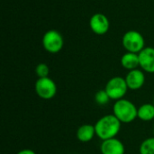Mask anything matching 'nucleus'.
<instances>
[{
    "label": "nucleus",
    "instance_id": "nucleus-1",
    "mask_svg": "<svg viewBox=\"0 0 154 154\" xmlns=\"http://www.w3.org/2000/svg\"><path fill=\"white\" fill-rule=\"evenodd\" d=\"M121 125L122 123L114 114L106 115L100 117L94 125L96 134L102 141L116 138L121 130Z\"/></svg>",
    "mask_w": 154,
    "mask_h": 154
},
{
    "label": "nucleus",
    "instance_id": "nucleus-2",
    "mask_svg": "<svg viewBox=\"0 0 154 154\" xmlns=\"http://www.w3.org/2000/svg\"><path fill=\"white\" fill-rule=\"evenodd\" d=\"M113 114L122 124H130L138 118V108L132 101L123 98L114 104Z\"/></svg>",
    "mask_w": 154,
    "mask_h": 154
},
{
    "label": "nucleus",
    "instance_id": "nucleus-3",
    "mask_svg": "<svg viewBox=\"0 0 154 154\" xmlns=\"http://www.w3.org/2000/svg\"><path fill=\"white\" fill-rule=\"evenodd\" d=\"M128 86L126 84L125 79L120 76L114 77L110 79L106 84L105 90L108 94L111 100H120L125 98L128 91Z\"/></svg>",
    "mask_w": 154,
    "mask_h": 154
},
{
    "label": "nucleus",
    "instance_id": "nucleus-4",
    "mask_svg": "<svg viewBox=\"0 0 154 154\" xmlns=\"http://www.w3.org/2000/svg\"><path fill=\"white\" fill-rule=\"evenodd\" d=\"M122 43L124 48L128 52L139 53L145 47V41L143 36L137 31H128L126 32L122 39Z\"/></svg>",
    "mask_w": 154,
    "mask_h": 154
},
{
    "label": "nucleus",
    "instance_id": "nucleus-5",
    "mask_svg": "<svg viewBox=\"0 0 154 154\" xmlns=\"http://www.w3.org/2000/svg\"><path fill=\"white\" fill-rule=\"evenodd\" d=\"M34 89L37 96L43 100L52 99L58 91L56 83L49 77L38 79L35 82Z\"/></svg>",
    "mask_w": 154,
    "mask_h": 154
},
{
    "label": "nucleus",
    "instance_id": "nucleus-6",
    "mask_svg": "<svg viewBox=\"0 0 154 154\" xmlns=\"http://www.w3.org/2000/svg\"><path fill=\"white\" fill-rule=\"evenodd\" d=\"M63 37L56 30H50L46 32L42 37V46L46 51L50 53H58L63 48Z\"/></svg>",
    "mask_w": 154,
    "mask_h": 154
},
{
    "label": "nucleus",
    "instance_id": "nucleus-7",
    "mask_svg": "<svg viewBox=\"0 0 154 154\" xmlns=\"http://www.w3.org/2000/svg\"><path fill=\"white\" fill-rule=\"evenodd\" d=\"M89 26L93 32L98 35H103L108 32L110 23L104 14L97 13L91 16L89 20Z\"/></svg>",
    "mask_w": 154,
    "mask_h": 154
},
{
    "label": "nucleus",
    "instance_id": "nucleus-8",
    "mask_svg": "<svg viewBox=\"0 0 154 154\" xmlns=\"http://www.w3.org/2000/svg\"><path fill=\"white\" fill-rule=\"evenodd\" d=\"M125 79L130 90H138L142 88L145 83V74L143 69H139L128 71Z\"/></svg>",
    "mask_w": 154,
    "mask_h": 154
},
{
    "label": "nucleus",
    "instance_id": "nucleus-9",
    "mask_svg": "<svg viewBox=\"0 0 154 154\" xmlns=\"http://www.w3.org/2000/svg\"><path fill=\"white\" fill-rule=\"evenodd\" d=\"M100 152L101 154H125V147L123 142L116 137L102 141Z\"/></svg>",
    "mask_w": 154,
    "mask_h": 154
},
{
    "label": "nucleus",
    "instance_id": "nucleus-10",
    "mask_svg": "<svg viewBox=\"0 0 154 154\" xmlns=\"http://www.w3.org/2000/svg\"><path fill=\"white\" fill-rule=\"evenodd\" d=\"M138 55L141 69L147 73H154V48L145 47Z\"/></svg>",
    "mask_w": 154,
    "mask_h": 154
},
{
    "label": "nucleus",
    "instance_id": "nucleus-11",
    "mask_svg": "<svg viewBox=\"0 0 154 154\" xmlns=\"http://www.w3.org/2000/svg\"><path fill=\"white\" fill-rule=\"evenodd\" d=\"M77 139L81 142V143H89L91 142L96 134V129L95 125H90V124H85L80 125L76 133Z\"/></svg>",
    "mask_w": 154,
    "mask_h": 154
},
{
    "label": "nucleus",
    "instance_id": "nucleus-12",
    "mask_svg": "<svg viewBox=\"0 0 154 154\" xmlns=\"http://www.w3.org/2000/svg\"><path fill=\"white\" fill-rule=\"evenodd\" d=\"M121 65L123 66V68L128 69L129 71L138 69V67H140L138 53L128 52V51L125 53L121 58Z\"/></svg>",
    "mask_w": 154,
    "mask_h": 154
},
{
    "label": "nucleus",
    "instance_id": "nucleus-13",
    "mask_svg": "<svg viewBox=\"0 0 154 154\" xmlns=\"http://www.w3.org/2000/svg\"><path fill=\"white\" fill-rule=\"evenodd\" d=\"M138 119L143 122H150L154 119V105L146 103L138 107Z\"/></svg>",
    "mask_w": 154,
    "mask_h": 154
},
{
    "label": "nucleus",
    "instance_id": "nucleus-14",
    "mask_svg": "<svg viewBox=\"0 0 154 154\" xmlns=\"http://www.w3.org/2000/svg\"><path fill=\"white\" fill-rule=\"evenodd\" d=\"M140 154H154V137H149L143 141L139 147Z\"/></svg>",
    "mask_w": 154,
    "mask_h": 154
},
{
    "label": "nucleus",
    "instance_id": "nucleus-15",
    "mask_svg": "<svg viewBox=\"0 0 154 154\" xmlns=\"http://www.w3.org/2000/svg\"><path fill=\"white\" fill-rule=\"evenodd\" d=\"M95 101L97 105L99 106H106V104H108V102L111 100L108 94L106 93V91L105 89H101L98 90L96 94H95Z\"/></svg>",
    "mask_w": 154,
    "mask_h": 154
},
{
    "label": "nucleus",
    "instance_id": "nucleus-16",
    "mask_svg": "<svg viewBox=\"0 0 154 154\" xmlns=\"http://www.w3.org/2000/svg\"><path fill=\"white\" fill-rule=\"evenodd\" d=\"M35 74L37 75L38 79L47 78L50 74V68L45 63H39L35 68Z\"/></svg>",
    "mask_w": 154,
    "mask_h": 154
},
{
    "label": "nucleus",
    "instance_id": "nucleus-17",
    "mask_svg": "<svg viewBox=\"0 0 154 154\" xmlns=\"http://www.w3.org/2000/svg\"><path fill=\"white\" fill-rule=\"evenodd\" d=\"M16 154H36V152L30 149H23V150L19 151Z\"/></svg>",
    "mask_w": 154,
    "mask_h": 154
},
{
    "label": "nucleus",
    "instance_id": "nucleus-18",
    "mask_svg": "<svg viewBox=\"0 0 154 154\" xmlns=\"http://www.w3.org/2000/svg\"><path fill=\"white\" fill-rule=\"evenodd\" d=\"M153 105H154V103H153Z\"/></svg>",
    "mask_w": 154,
    "mask_h": 154
},
{
    "label": "nucleus",
    "instance_id": "nucleus-19",
    "mask_svg": "<svg viewBox=\"0 0 154 154\" xmlns=\"http://www.w3.org/2000/svg\"><path fill=\"white\" fill-rule=\"evenodd\" d=\"M153 131H154V129H153Z\"/></svg>",
    "mask_w": 154,
    "mask_h": 154
}]
</instances>
